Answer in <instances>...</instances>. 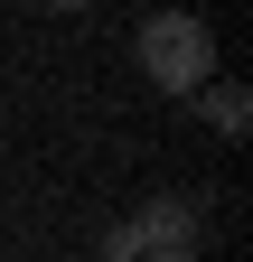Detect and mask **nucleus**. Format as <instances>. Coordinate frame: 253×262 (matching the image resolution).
<instances>
[{"mask_svg":"<svg viewBox=\"0 0 253 262\" xmlns=\"http://www.w3.org/2000/svg\"><path fill=\"white\" fill-rule=\"evenodd\" d=\"M141 75L160 84V94H206L216 84V28L187 19V10L141 19Z\"/></svg>","mask_w":253,"mask_h":262,"instance_id":"f257e3e1","label":"nucleus"},{"mask_svg":"<svg viewBox=\"0 0 253 262\" xmlns=\"http://www.w3.org/2000/svg\"><path fill=\"white\" fill-rule=\"evenodd\" d=\"M197 103H206V122H216V131H244V122H253V103H244V84H206Z\"/></svg>","mask_w":253,"mask_h":262,"instance_id":"7ed1b4c3","label":"nucleus"},{"mask_svg":"<svg viewBox=\"0 0 253 262\" xmlns=\"http://www.w3.org/2000/svg\"><path fill=\"white\" fill-rule=\"evenodd\" d=\"M141 262H197V253H141Z\"/></svg>","mask_w":253,"mask_h":262,"instance_id":"20e7f679","label":"nucleus"},{"mask_svg":"<svg viewBox=\"0 0 253 262\" xmlns=\"http://www.w3.org/2000/svg\"><path fill=\"white\" fill-rule=\"evenodd\" d=\"M132 244L141 253H197V196H150L132 215Z\"/></svg>","mask_w":253,"mask_h":262,"instance_id":"f03ea898","label":"nucleus"}]
</instances>
